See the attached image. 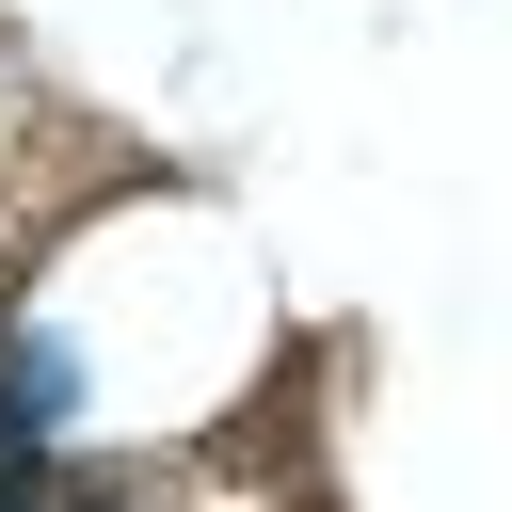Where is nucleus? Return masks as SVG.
Segmentation results:
<instances>
[{
  "label": "nucleus",
  "instance_id": "1",
  "mask_svg": "<svg viewBox=\"0 0 512 512\" xmlns=\"http://www.w3.org/2000/svg\"><path fill=\"white\" fill-rule=\"evenodd\" d=\"M64 400H80V352L64 336H0V416L16 432H64Z\"/></svg>",
  "mask_w": 512,
  "mask_h": 512
}]
</instances>
